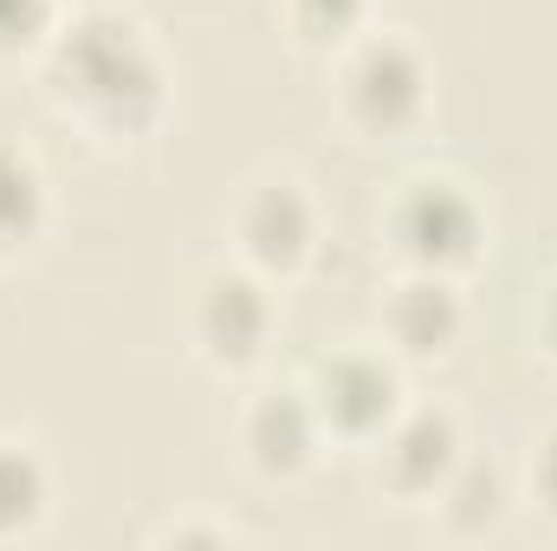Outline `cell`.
Returning <instances> with one entry per match:
<instances>
[{
    "mask_svg": "<svg viewBox=\"0 0 557 551\" xmlns=\"http://www.w3.org/2000/svg\"><path fill=\"white\" fill-rule=\"evenodd\" d=\"M532 500L557 519V421L539 434V448H532Z\"/></svg>",
    "mask_w": 557,
    "mask_h": 551,
    "instance_id": "cell-15",
    "label": "cell"
},
{
    "mask_svg": "<svg viewBox=\"0 0 557 551\" xmlns=\"http://www.w3.org/2000/svg\"><path fill=\"white\" fill-rule=\"evenodd\" d=\"M383 331H389V344L403 357H441V351H454L460 331H467V305H460L454 273H421V267H409V279L383 305Z\"/></svg>",
    "mask_w": 557,
    "mask_h": 551,
    "instance_id": "cell-9",
    "label": "cell"
},
{
    "mask_svg": "<svg viewBox=\"0 0 557 551\" xmlns=\"http://www.w3.org/2000/svg\"><path fill=\"white\" fill-rule=\"evenodd\" d=\"M195 539H208V546H234L227 526H169V532H162V546H195Z\"/></svg>",
    "mask_w": 557,
    "mask_h": 551,
    "instance_id": "cell-16",
    "label": "cell"
},
{
    "mask_svg": "<svg viewBox=\"0 0 557 551\" xmlns=\"http://www.w3.org/2000/svg\"><path fill=\"white\" fill-rule=\"evenodd\" d=\"M389 247L421 273H467L486 247V201L454 175H416L389 201Z\"/></svg>",
    "mask_w": 557,
    "mask_h": 551,
    "instance_id": "cell-2",
    "label": "cell"
},
{
    "mask_svg": "<svg viewBox=\"0 0 557 551\" xmlns=\"http://www.w3.org/2000/svg\"><path fill=\"white\" fill-rule=\"evenodd\" d=\"M331 434H324V421L311 409V390L305 383H278V390H260L247 415H240V448H247V461L267 474V480H298L311 461H318V448H324Z\"/></svg>",
    "mask_w": 557,
    "mask_h": 551,
    "instance_id": "cell-8",
    "label": "cell"
},
{
    "mask_svg": "<svg viewBox=\"0 0 557 551\" xmlns=\"http://www.w3.org/2000/svg\"><path fill=\"white\" fill-rule=\"evenodd\" d=\"M434 506H441V519H447L454 532H486V526H499V513H506V474H499L493 461H467V454H460V467L447 474V487L434 493Z\"/></svg>",
    "mask_w": 557,
    "mask_h": 551,
    "instance_id": "cell-12",
    "label": "cell"
},
{
    "mask_svg": "<svg viewBox=\"0 0 557 551\" xmlns=\"http://www.w3.org/2000/svg\"><path fill=\"white\" fill-rule=\"evenodd\" d=\"M305 390H311V409H318V421H324L331 441L370 448V441L403 415V370H396V357L363 351V344L331 351V357L311 370Z\"/></svg>",
    "mask_w": 557,
    "mask_h": 551,
    "instance_id": "cell-5",
    "label": "cell"
},
{
    "mask_svg": "<svg viewBox=\"0 0 557 551\" xmlns=\"http://www.w3.org/2000/svg\"><path fill=\"white\" fill-rule=\"evenodd\" d=\"M234 241H240V260L253 273L267 279L298 273L311 260V247H318V201L285 175L253 182L240 195V208H234Z\"/></svg>",
    "mask_w": 557,
    "mask_h": 551,
    "instance_id": "cell-7",
    "label": "cell"
},
{
    "mask_svg": "<svg viewBox=\"0 0 557 551\" xmlns=\"http://www.w3.org/2000/svg\"><path fill=\"white\" fill-rule=\"evenodd\" d=\"M46 98L104 143H137L169 111V72L131 13L85 7L46 39Z\"/></svg>",
    "mask_w": 557,
    "mask_h": 551,
    "instance_id": "cell-1",
    "label": "cell"
},
{
    "mask_svg": "<svg viewBox=\"0 0 557 551\" xmlns=\"http://www.w3.org/2000/svg\"><path fill=\"white\" fill-rule=\"evenodd\" d=\"M273 331H278V305L267 273H253V267L201 273L195 305H188V338L214 370H253L273 351Z\"/></svg>",
    "mask_w": 557,
    "mask_h": 551,
    "instance_id": "cell-4",
    "label": "cell"
},
{
    "mask_svg": "<svg viewBox=\"0 0 557 551\" xmlns=\"http://www.w3.org/2000/svg\"><path fill=\"white\" fill-rule=\"evenodd\" d=\"M52 26H59V0H0V59L46 52Z\"/></svg>",
    "mask_w": 557,
    "mask_h": 551,
    "instance_id": "cell-14",
    "label": "cell"
},
{
    "mask_svg": "<svg viewBox=\"0 0 557 551\" xmlns=\"http://www.w3.org/2000/svg\"><path fill=\"white\" fill-rule=\"evenodd\" d=\"M428 91H434V72L421 59L416 39L403 33H370L350 46L344 59V118L363 131V137H403L428 118Z\"/></svg>",
    "mask_w": 557,
    "mask_h": 551,
    "instance_id": "cell-3",
    "label": "cell"
},
{
    "mask_svg": "<svg viewBox=\"0 0 557 551\" xmlns=\"http://www.w3.org/2000/svg\"><path fill=\"white\" fill-rule=\"evenodd\" d=\"M52 506V474L26 441H0V539H26Z\"/></svg>",
    "mask_w": 557,
    "mask_h": 551,
    "instance_id": "cell-10",
    "label": "cell"
},
{
    "mask_svg": "<svg viewBox=\"0 0 557 551\" xmlns=\"http://www.w3.org/2000/svg\"><path fill=\"white\" fill-rule=\"evenodd\" d=\"M285 20L305 46H344L350 33H363L370 0H285Z\"/></svg>",
    "mask_w": 557,
    "mask_h": 551,
    "instance_id": "cell-13",
    "label": "cell"
},
{
    "mask_svg": "<svg viewBox=\"0 0 557 551\" xmlns=\"http://www.w3.org/2000/svg\"><path fill=\"white\" fill-rule=\"evenodd\" d=\"M370 454H376V487L383 493H396V500H434L441 487H447V474L460 467V454H467V434H460V415L454 409H409L370 441Z\"/></svg>",
    "mask_w": 557,
    "mask_h": 551,
    "instance_id": "cell-6",
    "label": "cell"
},
{
    "mask_svg": "<svg viewBox=\"0 0 557 551\" xmlns=\"http://www.w3.org/2000/svg\"><path fill=\"white\" fill-rule=\"evenodd\" d=\"M46 228V175L26 149L0 143V260Z\"/></svg>",
    "mask_w": 557,
    "mask_h": 551,
    "instance_id": "cell-11",
    "label": "cell"
},
{
    "mask_svg": "<svg viewBox=\"0 0 557 551\" xmlns=\"http://www.w3.org/2000/svg\"><path fill=\"white\" fill-rule=\"evenodd\" d=\"M539 344H545V357H557V279L539 292Z\"/></svg>",
    "mask_w": 557,
    "mask_h": 551,
    "instance_id": "cell-17",
    "label": "cell"
}]
</instances>
